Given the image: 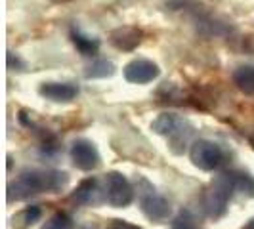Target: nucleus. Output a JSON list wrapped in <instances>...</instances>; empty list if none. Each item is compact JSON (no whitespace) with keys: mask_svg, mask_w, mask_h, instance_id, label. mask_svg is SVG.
<instances>
[{"mask_svg":"<svg viewBox=\"0 0 254 229\" xmlns=\"http://www.w3.org/2000/svg\"><path fill=\"white\" fill-rule=\"evenodd\" d=\"M69 183V176L60 170H23L19 178L8 185V203L23 201L42 191L58 193Z\"/></svg>","mask_w":254,"mask_h":229,"instance_id":"1","label":"nucleus"},{"mask_svg":"<svg viewBox=\"0 0 254 229\" xmlns=\"http://www.w3.org/2000/svg\"><path fill=\"white\" fill-rule=\"evenodd\" d=\"M151 128L159 134L170 140V145L176 153L184 151V147L188 145L190 138L193 136V126L186 118H182L180 114L174 113H163L159 114L151 122Z\"/></svg>","mask_w":254,"mask_h":229,"instance_id":"2","label":"nucleus"},{"mask_svg":"<svg viewBox=\"0 0 254 229\" xmlns=\"http://www.w3.org/2000/svg\"><path fill=\"white\" fill-rule=\"evenodd\" d=\"M233 191L235 189H233V185H231L226 172H222L220 176H216V179H212V183L206 189L203 199L204 212L208 214V218L218 220V218H222L226 214Z\"/></svg>","mask_w":254,"mask_h":229,"instance_id":"3","label":"nucleus"},{"mask_svg":"<svg viewBox=\"0 0 254 229\" xmlns=\"http://www.w3.org/2000/svg\"><path fill=\"white\" fill-rule=\"evenodd\" d=\"M138 199L140 208L153 222H163L170 216V203L145 178H138Z\"/></svg>","mask_w":254,"mask_h":229,"instance_id":"4","label":"nucleus"},{"mask_svg":"<svg viewBox=\"0 0 254 229\" xmlns=\"http://www.w3.org/2000/svg\"><path fill=\"white\" fill-rule=\"evenodd\" d=\"M190 157L191 163L204 172H212L226 163V151L222 149V145L210 140L193 141Z\"/></svg>","mask_w":254,"mask_h":229,"instance_id":"5","label":"nucleus"},{"mask_svg":"<svg viewBox=\"0 0 254 229\" xmlns=\"http://www.w3.org/2000/svg\"><path fill=\"white\" fill-rule=\"evenodd\" d=\"M105 201L115 208H125L134 201V187L121 172L105 174Z\"/></svg>","mask_w":254,"mask_h":229,"instance_id":"6","label":"nucleus"},{"mask_svg":"<svg viewBox=\"0 0 254 229\" xmlns=\"http://www.w3.org/2000/svg\"><path fill=\"white\" fill-rule=\"evenodd\" d=\"M71 161L78 170H96L100 166V153L96 145L88 140H76L71 145Z\"/></svg>","mask_w":254,"mask_h":229,"instance_id":"7","label":"nucleus"},{"mask_svg":"<svg viewBox=\"0 0 254 229\" xmlns=\"http://www.w3.org/2000/svg\"><path fill=\"white\" fill-rule=\"evenodd\" d=\"M161 73V69L157 63H153L151 59H132L125 67V78L132 84H147L155 80Z\"/></svg>","mask_w":254,"mask_h":229,"instance_id":"8","label":"nucleus"},{"mask_svg":"<svg viewBox=\"0 0 254 229\" xmlns=\"http://www.w3.org/2000/svg\"><path fill=\"white\" fill-rule=\"evenodd\" d=\"M40 96L56 103H67L73 102L78 96V88L71 82H44L40 88Z\"/></svg>","mask_w":254,"mask_h":229,"instance_id":"9","label":"nucleus"},{"mask_svg":"<svg viewBox=\"0 0 254 229\" xmlns=\"http://www.w3.org/2000/svg\"><path fill=\"white\" fill-rule=\"evenodd\" d=\"M141 42V31L136 27H121L111 33V44L123 52L134 50Z\"/></svg>","mask_w":254,"mask_h":229,"instance_id":"10","label":"nucleus"},{"mask_svg":"<svg viewBox=\"0 0 254 229\" xmlns=\"http://www.w3.org/2000/svg\"><path fill=\"white\" fill-rule=\"evenodd\" d=\"M229 181L233 185V189L247 195V197H254V178L249 172H243V170H228Z\"/></svg>","mask_w":254,"mask_h":229,"instance_id":"11","label":"nucleus"},{"mask_svg":"<svg viewBox=\"0 0 254 229\" xmlns=\"http://www.w3.org/2000/svg\"><path fill=\"white\" fill-rule=\"evenodd\" d=\"M71 40L75 44V48L82 56H96L98 50H100V40L94 37H88V35H82L80 31L73 29L71 31Z\"/></svg>","mask_w":254,"mask_h":229,"instance_id":"12","label":"nucleus"},{"mask_svg":"<svg viewBox=\"0 0 254 229\" xmlns=\"http://www.w3.org/2000/svg\"><path fill=\"white\" fill-rule=\"evenodd\" d=\"M233 82H235V86L241 90V92L253 96L254 94V65H241V67L233 73Z\"/></svg>","mask_w":254,"mask_h":229,"instance_id":"13","label":"nucleus"},{"mask_svg":"<svg viewBox=\"0 0 254 229\" xmlns=\"http://www.w3.org/2000/svg\"><path fill=\"white\" fill-rule=\"evenodd\" d=\"M96 193H98V181L94 178L84 179V181L75 189V193L71 195V201L76 204H90V203H94Z\"/></svg>","mask_w":254,"mask_h":229,"instance_id":"14","label":"nucleus"},{"mask_svg":"<svg viewBox=\"0 0 254 229\" xmlns=\"http://www.w3.org/2000/svg\"><path fill=\"white\" fill-rule=\"evenodd\" d=\"M40 216H42L40 206L31 204V206L23 208L17 216H13V226L17 229H25V228H29V226H33V224H37L38 220H40Z\"/></svg>","mask_w":254,"mask_h":229,"instance_id":"15","label":"nucleus"},{"mask_svg":"<svg viewBox=\"0 0 254 229\" xmlns=\"http://www.w3.org/2000/svg\"><path fill=\"white\" fill-rule=\"evenodd\" d=\"M115 73V65L107 59H100L96 63H92L86 71L88 78H105V76H111Z\"/></svg>","mask_w":254,"mask_h":229,"instance_id":"16","label":"nucleus"},{"mask_svg":"<svg viewBox=\"0 0 254 229\" xmlns=\"http://www.w3.org/2000/svg\"><path fill=\"white\" fill-rule=\"evenodd\" d=\"M42 229H73V220L65 212H56L54 216L44 222Z\"/></svg>","mask_w":254,"mask_h":229,"instance_id":"17","label":"nucleus"},{"mask_svg":"<svg viewBox=\"0 0 254 229\" xmlns=\"http://www.w3.org/2000/svg\"><path fill=\"white\" fill-rule=\"evenodd\" d=\"M172 229H199V224L190 210H182L178 216L172 220Z\"/></svg>","mask_w":254,"mask_h":229,"instance_id":"18","label":"nucleus"},{"mask_svg":"<svg viewBox=\"0 0 254 229\" xmlns=\"http://www.w3.org/2000/svg\"><path fill=\"white\" fill-rule=\"evenodd\" d=\"M111 229H141V228L134 226V224H130V222H127V220H113Z\"/></svg>","mask_w":254,"mask_h":229,"instance_id":"19","label":"nucleus"},{"mask_svg":"<svg viewBox=\"0 0 254 229\" xmlns=\"http://www.w3.org/2000/svg\"><path fill=\"white\" fill-rule=\"evenodd\" d=\"M13 65H19V67H23V61L15 56L13 57V52H8V67H13Z\"/></svg>","mask_w":254,"mask_h":229,"instance_id":"20","label":"nucleus"},{"mask_svg":"<svg viewBox=\"0 0 254 229\" xmlns=\"http://www.w3.org/2000/svg\"><path fill=\"white\" fill-rule=\"evenodd\" d=\"M245 229H254V218L247 224V226H245Z\"/></svg>","mask_w":254,"mask_h":229,"instance_id":"21","label":"nucleus"}]
</instances>
